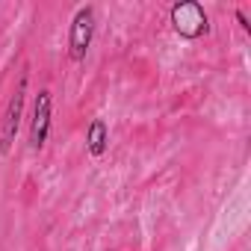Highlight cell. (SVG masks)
Instances as JSON below:
<instances>
[{"label":"cell","mask_w":251,"mask_h":251,"mask_svg":"<svg viewBox=\"0 0 251 251\" xmlns=\"http://www.w3.org/2000/svg\"><path fill=\"white\" fill-rule=\"evenodd\" d=\"M92 33H95V9L92 6H83L77 9L74 21H71V33H68V50H71V59L80 62L92 45Z\"/></svg>","instance_id":"obj_2"},{"label":"cell","mask_w":251,"mask_h":251,"mask_svg":"<svg viewBox=\"0 0 251 251\" xmlns=\"http://www.w3.org/2000/svg\"><path fill=\"white\" fill-rule=\"evenodd\" d=\"M86 148H89V154H92V157H103V151H106V124H103L100 118H95V121L89 124Z\"/></svg>","instance_id":"obj_5"},{"label":"cell","mask_w":251,"mask_h":251,"mask_svg":"<svg viewBox=\"0 0 251 251\" xmlns=\"http://www.w3.org/2000/svg\"><path fill=\"white\" fill-rule=\"evenodd\" d=\"M24 89H27V80L21 77L12 100H9V109H6V118H3V136H0V151H9L12 148V139H15V130H18V121H21V109H24Z\"/></svg>","instance_id":"obj_4"},{"label":"cell","mask_w":251,"mask_h":251,"mask_svg":"<svg viewBox=\"0 0 251 251\" xmlns=\"http://www.w3.org/2000/svg\"><path fill=\"white\" fill-rule=\"evenodd\" d=\"M48 130H50V92H39L36 109H33V124H30V145H33V151L45 148Z\"/></svg>","instance_id":"obj_3"},{"label":"cell","mask_w":251,"mask_h":251,"mask_svg":"<svg viewBox=\"0 0 251 251\" xmlns=\"http://www.w3.org/2000/svg\"><path fill=\"white\" fill-rule=\"evenodd\" d=\"M172 24L180 36L186 39H198L201 33H207V12L201 3H195V0H183V3H177L172 9Z\"/></svg>","instance_id":"obj_1"}]
</instances>
